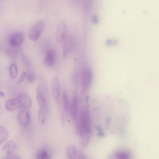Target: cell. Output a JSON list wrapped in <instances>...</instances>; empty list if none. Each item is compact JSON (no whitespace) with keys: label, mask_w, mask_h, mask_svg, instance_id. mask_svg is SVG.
<instances>
[{"label":"cell","mask_w":159,"mask_h":159,"mask_svg":"<svg viewBox=\"0 0 159 159\" xmlns=\"http://www.w3.org/2000/svg\"><path fill=\"white\" fill-rule=\"evenodd\" d=\"M51 88L52 95L54 99L57 101L59 96L60 88L59 81L57 77H54L51 82Z\"/></svg>","instance_id":"9c48e42d"},{"label":"cell","mask_w":159,"mask_h":159,"mask_svg":"<svg viewBox=\"0 0 159 159\" xmlns=\"http://www.w3.org/2000/svg\"><path fill=\"white\" fill-rule=\"evenodd\" d=\"M37 158L39 159H46L50 158V156L47 151L42 150L38 152L37 154Z\"/></svg>","instance_id":"ac0fdd59"},{"label":"cell","mask_w":159,"mask_h":159,"mask_svg":"<svg viewBox=\"0 0 159 159\" xmlns=\"http://www.w3.org/2000/svg\"><path fill=\"white\" fill-rule=\"evenodd\" d=\"M78 101L77 97H73L70 106V114L72 118L74 120L76 119L78 113Z\"/></svg>","instance_id":"7c38bea8"},{"label":"cell","mask_w":159,"mask_h":159,"mask_svg":"<svg viewBox=\"0 0 159 159\" xmlns=\"http://www.w3.org/2000/svg\"><path fill=\"white\" fill-rule=\"evenodd\" d=\"M76 148L73 145H70L67 147L66 153L69 159L83 158L82 154L78 152Z\"/></svg>","instance_id":"ba28073f"},{"label":"cell","mask_w":159,"mask_h":159,"mask_svg":"<svg viewBox=\"0 0 159 159\" xmlns=\"http://www.w3.org/2000/svg\"><path fill=\"white\" fill-rule=\"evenodd\" d=\"M116 157L120 159H127L129 158V156L128 153L124 152H118L116 154Z\"/></svg>","instance_id":"44dd1931"},{"label":"cell","mask_w":159,"mask_h":159,"mask_svg":"<svg viewBox=\"0 0 159 159\" xmlns=\"http://www.w3.org/2000/svg\"><path fill=\"white\" fill-rule=\"evenodd\" d=\"M56 61V54L53 49H50L46 53L45 58V63L49 66L54 65Z\"/></svg>","instance_id":"30bf717a"},{"label":"cell","mask_w":159,"mask_h":159,"mask_svg":"<svg viewBox=\"0 0 159 159\" xmlns=\"http://www.w3.org/2000/svg\"><path fill=\"white\" fill-rule=\"evenodd\" d=\"M26 77L28 81L31 83L34 81L35 79V76L34 74L32 72H30L27 75Z\"/></svg>","instance_id":"7402d4cb"},{"label":"cell","mask_w":159,"mask_h":159,"mask_svg":"<svg viewBox=\"0 0 159 159\" xmlns=\"http://www.w3.org/2000/svg\"><path fill=\"white\" fill-rule=\"evenodd\" d=\"M62 101L64 109L66 111H67L69 107V102L67 93L65 91L62 95Z\"/></svg>","instance_id":"d6986e66"},{"label":"cell","mask_w":159,"mask_h":159,"mask_svg":"<svg viewBox=\"0 0 159 159\" xmlns=\"http://www.w3.org/2000/svg\"><path fill=\"white\" fill-rule=\"evenodd\" d=\"M6 109L9 111H12L20 107L19 102L16 98H10L7 100L5 103Z\"/></svg>","instance_id":"8fae6325"},{"label":"cell","mask_w":159,"mask_h":159,"mask_svg":"<svg viewBox=\"0 0 159 159\" xmlns=\"http://www.w3.org/2000/svg\"><path fill=\"white\" fill-rule=\"evenodd\" d=\"M9 71L10 75L13 79H15L18 74V70L17 66L15 63L11 64L9 67Z\"/></svg>","instance_id":"2e32d148"},{"label":"cell","mask_w":159,"mask_h":159,"mask_svg":"<svg viewBox=\"0 0 159 159\" xmlns=\"http://www.w3.org/2000/svg\"><path fill=\"white\" fill-rule=\"evenodd\" d=\"M65 22L61 21L58 24L56 28V38L57 42L62 43L63 40L68 34Z\"/></svg>","instance_id":"3957f363"},{"label":"cell","mask_w":159,"mask_h":159,"mask_svg":"<svg viewBox=\"0 0 159 159\" xmlns=\"http://www.w3.org/2000/svg\"><path fill=\"white\" fill-rule=\"evenodd\" d=\"M44 26L42 20H39L36 22L30 29L28 36L32 40L36 41L39 38Z\"/></svg>","instance_id":"7a4b0ae2"},{"label":"cell","mask_w":159,"mask_h":159,"mask_svg":"<svg viewBox=\"0 0 159 159\" xmlns=\"http://www.w3.org/2000/svg\"><path fill=\"white\" fill-rule=\"evenodd\" d=\"M36 99L40 108L44 110L46 106V102L43 95L41 93H39L36 96Z\"/></svg>","instance_id":"e0dca14e"},{"label":"cell","mask_w":159,"mask_h":159,"mask_svg":"<svg viewBox=\"0 0 159 159\" xmlns=\"http://www.w3.org/2000/svg\"><path fill=\"white\" fill-rule=\"evenodd\" d=\"M63 55L66 57L70 52L72 45V39L71 37L67 34L62 43Z\"/></svg>","instance_id":"52a82bcc"},{"label":"cell","mask_w":159,"mask_h":159,"mask_svg":"<svg viewBox=\"0 0 159 159\" xmlns=\"http://www.w3.org/2000/svg\"><path fill=\"white\" fill-rule=\"evenodd\" d=\"M79 131L80 135H91V128L90 114L88 108L83 107L81 110Z\"/></svg>","instance_id":"6da1fadb"},{"label":"cell","mask_w":159,"mask_h":159,"mask_svg":"<svg viewBox=\"0 0 159 159\" xmlns=\"http://www.w3.org/2000/svg\"><path fill=\"white\" fill-rule=\"evenodd\" d=\"M18 101L20 107L22 109L29 108L32 104L31 99L29 95L25 93L20 94L16 98Z\"/></svg>","instance_id":"277c9868"},{"label":"cell","mask_w":159,"mask_h":159,"mask_svg":"<svg viewBox=\"0 0 159 159\" xmlns=\"http://www.w3.org/2000/svg\"><path fill=\"white\" fill-rule=\"evenodd\" d=\"M24 38V34L21 32H17L11 34L9 39L10 45L13 47H17L21 44Z\"/></svg>","instance_id":"5b68a950"},{"label":"cell","mask_w":159,"mask_h":159,"mask_svg":"<svg viewBox=\"0 0 159 159\" xmlns=\"http://www.w3.org/2000/svg\"><path fill=\"white\" fill-rule=\"evenodd\" d=\"M97 129L98 130L99 135L101 137H104V134L102 131L101 128L99 126H97Z\"/></svg>","instance_id":"484cf974"},{"label":"cell","mask_w":159,"mask_h":159,"mask_svg":"<svg viewBox=\"0 0 159 159\" xmlns=\"http://www.w3.org/2000/svg\"><path fill=\"white\" fill-rule=\"evenodd\" d=\"M117 42L115 40L108 39L106 41V43L108 45H115L117 43Z\"/></svg>","instance_id":"d4e9b609"},{"label":"cell","mask_w":159,"mask_h":159,"mask_svg":"<svg viewBox=\"0 0 159 159\" xmlns=\"http://www.w3.org/2000/svg\"><path fill=\"white\" fill-rule=\"evenodd\" d=\"M92 78V75L89 70H86L84 74L82 84L85 89H87L90 86Z\"/></svg>","instance_id":"5bb4252c"},{"label":"cell","mask_w":159,"mask_h":159,"mask_svg":"<svg viewBox=\"0 0 159 159\" xmlns=\"http://www.w3.org/2000/svg\"><path fill=\"white\" fill-rule=\"evenodd\" d=\"M27 75L25 72L23 71L17 81V84L23 82L26 77Z\"/></svg>","instance_id":"603a6c76"},{"label":"cell","mask_w":159,"mask_h":159,"mask_svg":"<svg viewBox=\"0 0 159 159\" xmlns=\"http://www.w3.org/2000/svg\"><path fill=\"white\" fill-rule=\"evenodd\" d=\"M6 158V159H19L20 157L18 155L13 153L7 154Z\"/></svg>","instance_id":"cb8c5ba5"},{"label":"cell","mask_w":159,"mask_h":159,"mask_svg":"<svg viewBox=\"0 0 159 159\" xmlns=\"http://www.w3.org/2000/svg\"><path fill=\"white\" fill-rule=\"evenodd\" d=\"M4 93L1 90H0V96L3 97L4 96Z\"/></svg>","instance_id":"4316f807"},{"label":"cell","mask_w":159,"mask_h":159,"mask_svg":"<svg viewBox=\"0 0 159 159\" xmlns=\"http://www.w3.org/2000/svg\"><path fill=\"white\" fill-rule=\"evenodd\" d=\"M9 132L5 127L0 126V144L6 141L8 138Z\"/></svg>","instance_id":"9a60e30c"},{"label":"cell","mask_w":159,"mask_h":159,"mask_svg":"<svg viewBox=\"0 0 159 159\" xmlns=\"http://www.w3.org/2000/svg\"><path fill=\"white\" fill-rule=\"evenodd\" d=\"M17 118L20 124L23 126H26L29 124L30 115L25 109L20 110L17 114Z\"/></svg>","instance_id":"8992f818"},{"label":"cell","mask_w":159,"mask_h":159,"mask_svg":"<svg viewBox=\"0 0 159 159\" xmlns=\"http://www.w3.org/2000/svg\"><path fill=\"white\" fill-rule=\"evenodd\" d=\"M18 147L17 143L11 140L7 142L3 146L2 149L7 154H9L13 153L17 149Z\"/></svg>","instance_id":"4fadbf2b"},{"label":"cell","mask_w":159,"mask_h":159,"mask_svg":"<svg viewBox=\"0 0 159 159\" xmlns=\"http://www.w3.org/2000/svg\"><path fill=\"white\" fill-rule=\"evenodd\" d=\"M38 116L39 120L41 124H43L46 120V116L44 112V110L39 108L38 112Z\"/></svg>","instance_id":"ffe728a7"}]
</instances>
